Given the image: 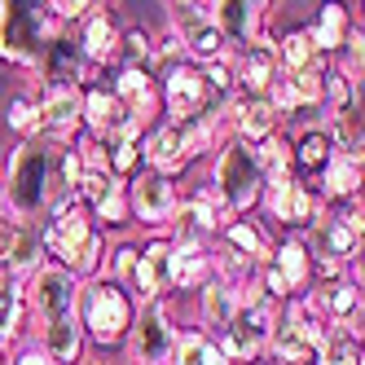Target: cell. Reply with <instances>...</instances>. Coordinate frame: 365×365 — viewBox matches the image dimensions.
I'll return each instance as SVG.
<instances>
[{
	"mask_svg": "<svg viewBox=\"0 0 365 365\" xmlns=\"http://www.w3.org/2000/svg\"><path fill=\"white\" fill-rule=\"evenodd\" d=\"M62 27L48 14V0H0V62L18 71H40Z\"/></svg>",
	"mask_w": 365,
	"mask_h": 365,
	"instance_id": "obj_1",
	"label": "cell"
},
{
	"mask_svg": "<svg viewBox=\"0 0 365 365\" xmlns=\"http://www.w3.org/2000/svg\"><path fill=\"white\" fill-rule=\"evenodd\" d=\"M0 185H5L18 220H31L36 225L40 212H44V202L53 198V190H58L53 185V145L40 141V137L18 141L14 154H9V163H5Z\"/></svg>",
	"mask_w": 365,
	"mask_h": 365,
	"instance_id": "obj_2",
	"label": "cell"
},
{
	"mask_svg": "<svg viewBox=\"0 0 365 365\" xmlns=\"http://www.w3.org/2000/svg\"><path fill=\"white\" fill-rule=\"evenodd\" d=\"M207 194H212L229 216H247L251 207H259V198H264V172H259L255 145L229 137L216 150L212 172H207Z\"/></svg>",
	"mask_w": 365,
	"mask_h": 365,
	"instance_id": "obj_3",
	"label": "cell"
},
{
	"mask_svg": "<svg viewBox=\"0 0 365 365\" xmlns=\"http://www.w3.org/2000/svg\"><path fill=\"white\" fill-rule=\"evenodd\" d=\"M137 317V299L123 291L119 282L106 273L80 286V304H75V322H80L84 339H93L97 348H119Z\"/></svg>",
	"mask_w": 365,
	"mask_h": 365,
	"instance_id": "obj_4",
	"label": "cell"
},
{
	"mask_svg": "<svg viewBox=\"0 0 365 365\" xmlns=\"http://www.w3.org/2000/svg\"><path fill=\"white\" fill-rule=\"evenodd\" d=\"M322 344H326V326L299 299L277 304V322H273L269 348H264L273 365H317Z\"/></svg>",
	"mask_w": 365,
	"mask_h": 365,
	"instance_id": "obj_5",
	"label": "cell"
},
{
	"mask_svg": "<svg viewBox=\"0 0 365 365\" xmlns=\"http://www.w3.org/2000/svg\"><path fill=\"white\" fill-rule=\"evenodd\" d=\"M273 322H277V304L273 299H259V304H242L233 312V322L212 334L216 352L229 361V365H251L264 356L269 348V334H273Z\"/></svg>",
	"mask_w": 365,
	"mask_h": 365,
	"instance_id": "obj_6",
	"label": "cell"
},
{
	"mask_svg": "<svg viewBox=\"0 0 365 365\" xmlns=\"http://www.w3.org/2000/svg\"><path fill=\"white\" fill-rule=\"evenodd\" d=\"M128 356L133 365H168L172 344H176V326H172V304L168 299H145L137 304L133 330H128Z\"/></svg>",
	"mask_w": 365,
	"mask_h": 365,
	"instance_id": "obj_7",
	"label": "cell"
},
{
	"mask_svg": "<svg viewBox=\"0 0 365 365\" xmlns=\"http://www.w3.org/2000/svg\"><path fill=\"white\" fill-rule=\"evenodd\" d=\"M80 277H71L62 264L48 259L44 269H36L27 282H22V295H27V312H36L40 326L75 317V304H80Z\"/></svg>",
	"mask_w": 365,
	"mask_h": 365,
	"instance_id": "obj_8",
	"label": "cell"
},
{
	"mask_svg": "<svg viewBox=\"0 0 365 365\" xmlns=\"http://www.w3.org/2000/svg\"><path fill=\"white\" fill-rule=\"evenodd\" d=\"M172 9V36L176 44L185 48L190 62H216V58H229V44L220 36V27L212 22V9L207 5H168Z\"/></svg>",
	"mask_w": 365,
	"mask_h": 365,
	"instance_id": "obj_9",
	"label": "cell"
},
{
	"mask_svg": "<svg viewBox=\"0 0 365 365\" xmlns=\"http://www.w3.org/2000/svg\"><path fill=\"white\" fill-rule=\"evenodd\" d=\"M159 106L168 115V123H180L190 115H212L207 110V84L198 62H176L159 71Z\"/></svg>",
	"mask_w": 365,
	"mask_h": 365,
	"instance_id": "obj_10",
	"label": "cell"
},
{
	"mask_svg": "<svg viewBox=\"0 0 365 365\" xmlns=\"http://www.w3.org/2000/svg\"><path fill=\"white\" fill-rule=\"evenodd\" d=\"M80 93L84 88H71V84H44L40 97V141L48 145H71L75 137L84 133V115H80Z\"/></svg>",
	"mask_w": 365,
	"mask_h": 365,
	"instance_id": "obj_11",
	"label": "cell"
},
{
	"mask_svg": "<svg viewBox=\"0 0 365 365\" xmlns=\"http://www.w3.org/2000/svg\"><path fill=\"white\" fill-rule=\"evenodd\" d=\"M80 115H84V133L88 137H145V128L128 115V106L106 88V84H88L80 93Z\"/></svg>",
	"mask_w": 365,
	"mask_h": 365,
	"instance_id": "obj_12",
	"label": "cell"
},
{
	"mask_svg": "<svg viewBox=\"0 0 365 365\" xmlns=\"http://www.w3.org/2000/svg\"><path fill=\"white\" fill-rule=\"evenodd\" d=\"M176 180L168 176H154V172H141L137 180H128V216L137 225H150V229H168L172 216H176Z\"/></svg>",
	"mask_w": 365,
	"mask_h": 365,
	"instance_id": "obj_13",
	"label": "cell"
},
{
	"mask_svg": "<svg viewBox=\"0 0 365 365\" xmlns=\"http://www.w3.org/2000/svg\"><path fill=\"white\" fill-rule=\"evenodd\" d=\"M80 202H84V212L93 216V225L101 229H119V225H128L133 216H128V185L123 180H115L110 172H84V180H80Z\"/></svg>",
	"mask_w": 365,
	"mask_h": 365,
	"instance_id": "obj_14",
	"label": "cell"
},
{
	"mask_svg": "<svg viewBox=\"0 0 365 365\" xmlns=\"http://www.w3.org/2000/svg\"><path fill=\"white\" fill-rule=\"evenodd\" d=\"M207 9H212V22L220 27L229 53H238V48L255 44L259 36H269L264 31L269 5H259V0H216V5H207Z\"/></svg>",
	"mask_w": 365,
	"mask_h": 365,
	"instance_id": "obj_15",
	"label": "cell"
},
{
	"mask_svg": "<svg viewBox=\"0 0 365 365\" xmlns=\"http://www.w3.org/2000/svg\"><path fill=\"white\" fill-rule=\"evenodd\" d=\"M133 291L141 295V304L172 295V238H168V233L150 238L137 251V269H133V282H128V295H133Z\"/></svg>",
	"mask_w": 365,
	"mask_h": 365,
	"instance_id": "obj_16",
	"label": "cell"
},
{
	"mask_svg": "<svg viewBox=\"0 0 365 365\" xmlns=\"http://www.w3.org/2000/svg\"><path fill=\"white\" fill-rule=\"evenodd\" d=\"M229 66H233V88L238 97H264L269 84L277 80V53H273V36H259L255 44L229 53Z\"/></svg>",
	"mask_w": 365,
	"mask_h": 365,
	"instance_id": "obj_17",
	"label": "cell"
},
{
	"mask_svg": "<svg viewBox=\"0 0 365 365\" xmlns=\"http://www.w3.org/2000/svg\"><path fill=\"white\" fill-rule=\"evenodd\" d=\"M44 264H48V255H44V242H40V225L22 220V225H14L5 238H0V277L27 282Z\"/></svg>",
	"mask_w": 365,
	"mask_h": 365,
	"instance_id": "obj_18",
	"label": "cell"
},
{
	"mask_svg": "<svg viewBox=\"0 0 365 365\" xmlns=\"http://www.w3.org/2000/svg\"><path fill=\"white\" fill-rule=\"evenodd\" d=\"M259 207H264V212H269L273 220L291 225V229L317 225V216H322L317 190H312V185H304L299 176H295V180H286V185H273V190H264V198H259Z\"/></svg>",
	"mask_w": 365,
	"mask_h": 365,
	"instance_id": "obj_19",
	"label": "cell"
},
{
	"mask_svg": "<svg viewBox=\"0 0 365 365\" xmlns=\"http://www.w3.org/2000/svg\"><path fill=\"white\" fill-rule=\"evenodd\" d=\"M212 282V242L172 233V291H202Z\"/></svg>",
	"mask_w": 365,
	"mask_h": 365,
	"instance_id": "obj_20",
	"label": "cell"
},
{
	"mask_svg": "<svg viewBox=\"0 0 365 365\" xmlns=\"http://www.w3.org/2000/svg\"><path fill=\"white\" fill-rule=\"evenodd\" d=\"M75 36V44H80V53H84V62L88 66H110V62H119V27H115V14L106 9V5H97L80 27L71 31Z\"/></svg>",
	"mask_w": 365,
	"mask_h": 365,
	"instance_id": "obj_21",
	"label": "cell"
},
{
	"mask_svg": "<svg viewBox=\"0 0 365 365\" xmlns=\"http://www.w3.org/2000/svg\"><path fill=\"white\" fill-rule=\"evenodd\" d=\"M225 220H233V216L225 212L212 194H207V185H198V190L176 198V216H172L176 233H190V238H207V242H212Z\"/></svg>",
	"mask_w": 365,
	"mask_h": 365,
	"instance_id": "obj_22",
	"label": "cell"
},
{
	"mask_svg": "<svg viewBox=\"0 0 365 365\" xmlns=\"http://www.w3.org/2000/svg\"><path fill=\"white\" fill-rule=\"evenodd\" d=\"M225 128L233 141H247V145H259L277 133V115L269 110L264 97H233L229 110H225Z\"/></svg>",
	"mask_w": 365,
	"mask_h": 365,
	"instance_id": "obj_23",
	"label": "cell"
},
{
	"mask_svg": "<svg viewBox=\"0 0 365 365\" xmlns=\"http://www.w3.org/2000/svg\"><path fill=\"white\" fill-rule=\"evenodd\" d=\"M264 264L282 277V286H286V295H304L308 286H312V247L299 238V233H291V238H282L273 251H269V259Z\"/></svg>",
	"mask_w": 365,
	"mask_h": 365,
	"instance_id": "obj_24",
	"label": "cell"
},
{
	"mask_svg": "<svg viewBox=\"0 0 365 365\" xmlns=\"http://www.w3.org/2000/svg\"><path fill=\"white\" fill-rule=\"evenodd\" d=\"M141 163H145V172L168 176V180H176L180 172L190 168L185 145H180V133H176L172 123H154L150 133L141 137Z\"/></svg>",
	"mask_w": 365,
	"mask_h": 365,
	"instance_id": "obj_25",
	"label": "cell"
},
{
	"mask_svg": "<svg viewBox=\"0 0 365 365\" xmlns=\"http://www.w3.org/2000/svg\"><path fill=\"white\" fill-rule=\"evenodd\" d=\"M110 93L123 101L128 115H133L141 128L159 115V80H154V75H145V71H137V66H119Z\"/></svg>",
	"mask_w": 365,
	"mask_h": 365,
	"instance_id": "obj_26",
	"label": "cell"
},
{
	"mask_svg": "<svg viewBox=\"0 0 365 365\" xmlns=\"http://www.w3.org/2000/svg\"><path fill=\"white\" fill-rule=\"evenodd\" d=\"M216 247H225V251H233L238 259H247L251 269H259L269 259V251H273V242L264 238V229H259L255 220H247V216L225 220L220 233H216Z\"/></svg>",
	"mask_w": 365,
	"mask_h": 365,
	"instance_id": "obj_27",
	"label": "cell"
},
{
	"mask_svg": "<svg viewBox=\"0 0 365 365\" xmlns=\"http://www.w3.org/2000/svg\"><path fill=\"white\" fill-rule=\"evenodd\" d=\"M317 176H322L317 202H334L339 207V202L361 198V154H330Z\"/></svg>",
	"mask_w": 365,
	"mask_h": 365,
	"instance_id": "obj_28",
	"label": "cell"
},
{
	"mask_svg": "<svg viewBox=\"0 0 365 365\" xmlns=\"http://www.w3.org/2000/svg\"><path fill=\"white\" fill-rule=\"evenodd\" d=\"M36 348L53 361V365H80V356H84V330H80V322H75V317L48 322V326H40Z\"/></svg>",
	"mask_w": 365,
	"mask_h": 365,
	"instance_id": "obj_29",
	"label": "cell"
},
{
	"mask_svg": "<svg viewBox=\"0 0 365 365\" xmlns=\"http://www.w3.org/2000/svg\"><path fill=\"white\" fill-rule=\"evenodd\" d=\"M238 308H242V295H238V286H233V282L212 277L198 291V317H202L207 330H216V334L233 322V312H238Z\"/></svg>",
	"mask_w": 365,
	"mask_h": 365,
	"instance_id": "obj_30",
	"label": "cell"
},
{
	"mask_svg": "<svg viewBox=\"0 0 365 365\" xmlns=\"http://www.w3.org/2000/svg\"><path fill=\"white\" fill-rule=\"evenodd\" d=\"M273 53H277V71L282 75H299V71H326L330 62L312 48V40H308V31L304 27H295V31H286V36H277L273 40Z\"/></svg>",
	"mask_w": 365,
	"mask_h": 365,
	"instance_id": "obj_31",
	"label": "cell"
},
{
	"mask_svg": "<svg viewBox=\"0 0 365 365\" xmlns=\"http://www.w3.org/2000/svg\"><path fill=\"white\" fill-rule=\"evenodd\" d=\"M304 31H308L312 48H317L322 58H330V53H339V48H344V40H348V31H352V14H348L344 5H322L317 18H312V27H304Z\"/></svg>",
	"mask_w": 365,
	"mask_h": 365,
	"instance_id": "obj_32",
	"label": "cell"
},
{
	"mask_svg": "<svg viewBox=\"0 0 365 365\" xmlns=\"http://www.w3.org/2000/svg\"><path fill=\"white\" fill-rule=\"evenodd\" d=\"M255 159H259V172H264V190L273 185H286V180H295V159H291V141L282 133H273L269 141L255 145Z\"/></svg>",
	"mask_w": 365,
	"mask_h": 365,
	"instance_id": "obj_33",
	"label": "cell"
},
{
	"mask_svg": "<svg viewBox=\"0 0 365 365\" xmlns=\"http://www.w3.org/2000/svg\"><path fill=\"white\" fill-rule=\"evenodd\" d=\"M168 365H229V361L216 352V344H212L207 330H176Z\"/></svg>",
	"mask_w": 365,
	"mask_h": 365,
	"instance_id": "obj_34",
	"label": "cell"
},
{
	"mask_svg": "<svg viewBox=\"0 0 365 365\" xmlns=\"http://www.w3.org/2000/svg\"><path fill=\"white\" fill-rule=\"evenodd\" d=\"M22 322H27V295H22V282L0 277V352L22 334Z\"/></svg>",
	"mask_w": 365,
	"mask_h": 365,
	"instance_id": "obj_35",
	"label": "cell"
},
{
	"mask_svg": "<svg viewBox=\"0 0 365 365\" xmlns=\"http://www.w3.org/2000/svg\"><path fill=\"white\" fill-rule=\"evenodd\" d=\"M5 123L18 133V141L40 137V97H36L31 88H18V93L5 101Z\"/></svg>",
	"mask_w": 365,
	"mask_h": 365,
	"instance_id": "obj_36",
	"label": "cell"
},
{
	"mask_svg": "<svg viewBox=\"0 0 365 365\" xmlns=\"http://www.w3.org/2000/svg\"><path fill=\"white\" fill-rule=\"evenodd\" d=\"M330 154H334V145H330V137H326V128H308V133L291 145V159H295L299 172H322Z\"/></svg>",
	"mask_w": 365,
	"mask_h": 365,
	"instance_id": "obj_37",
	"label": "cell"
},
{
	"mask_svg": "<svg viewBox=\"0 0 365 365\" xmlns=\"http://www.w3.org/2000/svg\"><path fill=\"white\" fill-rule=\"evenodd\" d=\"M317 365H365L361 361V334H352V330H326V344L317 352Z\"/></svg>",
	"mask_w": 365,
	"mask_h": 365,
	"instance_id": "obj_38",
	"label": "cell"
},
{
	"mask_svg": "<svg viewBox=\"0 0 365 365\" xmlns=\"http://www.w3.org/2000/svg\"><path fill=\"white\" fill-rule=\"evenodd\" d=\"M137 242H119L110 251V282H119L123 291H128V282H133V269H137Z\"/></svg>",
	"mask_w": 365,
	"mask_h": 365,
	"instance_id": "obj_39",
	"label": "cell"
},
{
	"mask_svg": "<svg viewBox=\"0 0 365 365\" xmlns=\"http://www.w3.org/2000/svg\"><path fill=\"white\" fill-rule=\"evenodd\" d=\"M5 365H53V361H48V356L36 348V344H27V348H18V352L5 361Z\"/></svg>",
	"mask_w": 365,
	"mask_h": 365,
	"instance_id": "obj_40",
	"label": "cell"
},
{
	"mask_svg": "<svg viewBox=\"0 0 365 365\" xmlns=\"http://www.w3.org/2000/svg\"><path fill=\"white\" fill-rule=\"evenodd\" d=\"M14 225H22V220H18V212H14V202H9L5 185H0V238H5V233H9Z\"/></svg>",
	"mask_w": 365,
	"mask_h": 365,
	"instance_id": "obj_41",
	"label": "cell"
},
{
	"mask_svg": "<svg viewBox=\"0 0 365 365\" xmlns=\"http://www.w3.org/2000/svg\"><path fill=\"white\" fill-rule=\"evenodd\" d=\"M0 365H5V352H0Z\"/></svg>",
	"mask_w": 365,
	"mask_h": 365,
	"instance_id": "obj_42",
	"label": "cell"
}]
</instances>
